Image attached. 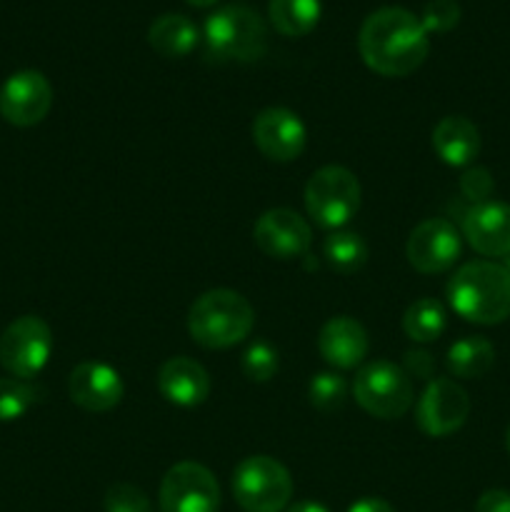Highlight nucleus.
<instances>
[{"label": "nucleus", "mask_w": 510, "mask_h": 512, "mask_svg": "<svg viewBox=\"0 0 510 512\" xmlns=\"http://www.w3.org/2000/svg\"><path fill=\"white\" fill-rule=\"evenodd\" d=\"M358 50L363 63L383 78H405L425 63L430 38L418 15L405 8H380L360 25Z\"/></svg>", "instance_id": "obj_1"}, {"label": "nucleus", "mask_w": 510, "mask_h": 512, "mask_svg": "<svg viewBox=\"0 0 510 512\" xmlns=\"http://www.w3.org/2000/svg\"><path fill=\"white\" fill-rule=\"evenodd\" d=\"M448 303L468 323H505L510 318V270L490 260L460 265L448 283Z\"/></svg>", "instance_id": "obj_2"}, {"label": "nucleus", "mask_w": 510, "mask_h": 512, "mask_svg": "<svg viewBox=\"0 0 510 512\" xmlns=\"http://www.w3.org/2000/svg\"><path fill=\"white\" fill-rule=\"evenodd\" d=\"M253 325V305L235 290H208L190 305L188 333L195 343L208 350H225L243 343Z\"/></svg>", "instance_id": "obj_3"}, {"label": "nucleus", "mask_w": 510, "mask_h": 512, "mask_svg": "<svg viewBox=\"0 0 510 512\" xmlns=\"http://www.w3.org/2000/svg\"><path fill=\"white\" fill-rule=\"evenodd\" d=\"M203 35L208 58L218 63H253L268 48L265 20L243 3L223 5L210 13Z\"/></svg>", "instance_id": "obj_4"}, {"label": "nucleus", "mask_w": 510, "mask_h": 512, "mask_svg": "<svg viewBox=\"0 0 510 512\" xmlns=\"http://www.w3.org/2000/svg\"><path fill=\"white\" fill-rule=\"evenodd\" d=\"M360 183L343 165H325L310 175L305 185V210L315 225L340 230L360 210Z\"/></svg>", "instance_id": "obj_5"}, {"label": "nucleus", "mask_w": 510, "mask_h": 512, "mask_svg": "<svg viewBox=\"0 0 510 512\" xmlns=\"http://www.w3.org/2000/svg\"><path fill=\"white\" fill-rule=\"evenodd\" d=\"M233 495L245 512H283L293 498V478L280 460L250 455L233 470Z\"/></svg>", "instance_id": "obj_6"}, {"label": "nucleus", "mask_w": 510, "mask_h": 512, "mask_svg": "<svg viewBox=\"0 0 510 512\" xmlns=\"http://www.w3.org/2000/svg\"><path fill=\"white\" fill-rule=\"evenodd\" d=\"M355 403L378 420H398L413 405V380L390 360L363 365L353 380Z\"/></svg>", "instance_id": "obj_7"}, {"label": "nucleus", "mask_w": 510, "mask_h": 512, "mask_svg": "<svg viewBox=\"0 0 510 512\" xmlns=\"http://www.w3.org/2000/svg\"><path fill=\"white\" fill-rule=\"evenodd\" d=\"M53 353V333L38 315L13 320L0 335V365L13 378L30 380L48 365Z\"/></svg>", "instance_id": "obj_8"}, {"label": "nucleus", "mask_w": 510, "mask_h": 512, "mask_svg": "<svg viewBox=\"0 0 510 512\" xmlns=\"http://www.w3.org/2000/svg\"><path fill=\"white\" fill-rule=\"evenodd\" d=\"M158 505L160 512H218L220 485L205 465L183 460L165 473Z\"/></svg>", "instance_id": "obj_9"}, {"label": "nucleus", "mask_w": 510, "mask_h": 512, "mask_svg": "<svg viewBox=\"0 0 510 512\" xmlns=\"http://www.w3.org/2000/svg\"><path fill=\"white\" fill-rule=\"evenodd\" d=\"M470 415V398L455 380L433 378L415 405V423L428 438L458 433Z\"/></svg>", "instance_id": "obj_10"}, {"label": "nucleus", "mask_w": 510, "mask_h": 512, "mask_svg": "<svg viewBox=\"0 0 510 512\" xmlns=\"http://www.w3.org/2000/svg\"><path fill=\"white\" fill-rule=\"evenodd\" d=\"M53 108V88L38 70H18L0 88V115L15 128L43 123Z\"/></svg>", "instance_id": "obj_11"}, {"label": "nucleus", "mask_w": 510, "mask_h": 512, "mask_svg": "<svg viewBox=\"0 0 510 512\" xmlns=\"http://www.w3.org/2000/svg\"><path fill=\"white\" fill-rule=\"evenodd\" d=\"M463 250L458 228L445 218H428L410 233L405 255L418 273L435 275L453 268Z\"/></svg>", "instance_id": "obj_12"}, {"label": "nucleus", "mask_w": 510, "mask_h": 512, "mask_svg": "<svg viewBox=\"0 0 510 512\" xmlns=\"http://www.w3.org/2000/svg\"><path fill=\"white\" fill-rule=\"evenodd\" d=\"M253 240L273 260L305 258L313 243V230L308 220L288 208L265 210L253 228Z\"/></svg>", "instance_id": "obj_13"}, {"label": "nucleus", "mask_w": 510, "mask_h": 512, "mask_svg": "<svg viewBox=\"0 0 510 512\" xmlns=\"http://www.w3.org/2000/svg\"><path fill=\"white\" fill-rule=\"evenodd\" d=\"M253 143L273 163H293L303 155L308 130L288 108H265L253 120Z\"/></svg>", "instance_id": "obj_14"}, {"label": "nucleus", "mask_w": 510, "mask_h": 512, "mask_svg": "<svg viewBox=\"0 0 510 512\" xmlns=\"http://www.w3.org/2000/svg\"><path fill=\"white\" fill-rule=\"evenodd\" d=\"M123 393L125 385L118 370L98 360L75 365L68 378L70 400L88 413H108L118 408Z\"/></svg>", "instance_id": "obj_15"}, {"label": "nucleus", "mask_w": 510, "mask_h": 512, "mask_svg": "<svg viewBox=\"0 0 510 512\" xmlns=\"http://www.w3.org/2000/svg\"><path fill=\"white\" fill-rule=\"evenodd\" d=\"M463 235L475 253L485 258L510 255V205L485 200L463 215Z\"/></svg>", "instance_id": "obj_16"}, {"label": "nucleus", "mask_w": 510, "mask_h": 512, "mask_svg": "<svg viewBox=\"0 0 510 512\" xmlns=\"http://www.w3.org/2000/svg\"><path fill=\"white\" fill-rule=\"evenodd\" d=\"M158 390L168 403L178 408L203 405L210 395V375L198 360L188 355L168 358L158 370Z\"/></svg>", "instance_id": "obj_17"}, {"label": "nucleus", "mask_w": 510, "mask_h": 512, "mask_svg": "<svg viewBox=\"0 0 510 512\" xmlns=\"http://www.w3.org/2000/svg\"><path fill=\"white\" fill-rule=\"evenodd\" d=\"M318 350L330 368L353 370L368 355V333L350 315H335L320 328Z\"/></svg>", "instance_id": "obj_18"}, {"label": "nucleus", "mask_w": 510, "mask_h": 512, "mask_svg": "<svg viewBox=\"0 0 510 512\" xmlns=\"http://www.w3.org/2000/svg\"><path fill=\"white\" fill-rule=\"evenodd\" d=\"M433 150L450 168H468L480 155V130L463 115H448L433 128Z\"/></svg>", "instance_id": "obj_19"}, {"label": "nucleus", "mask_w": 510, "mask_h": 512, "mask_svg": "<svg viewBox=\"0 0 510 512\" xmlns=\"http://www.w3.org/2000/svg\"><path fill=\"white\" fill-rule=\"evenodd\" d=\"M200 33L185 15L165 13L155 18L148 28V43L163 58H185L198 45Z\"/></svg>", "instance_id": "obj_20"}, {"label": "nucleus", "mask_w": 510, "mask_h": 512, "mask_svg": "<svg viewBox=\"0 0 510 512\" xmlns=\"http://www.w3.org/2000/svg\"><path fill=\"white\" fill-rule=\"evenodd\" d=\"M445 365H448V373L455 375V378L478 380L493 370L495 348L490 340L480 338V335H468V338L450 345Z\"/></svg>", "instance_id": "obj_21"}, {"label": "nucleus", "mask_w": 510, "mask_h": 512, "mask_svg": "<svg viewBox=\"0 0 510 512\" xmlns=\"http://www.w3.org/2000/svg\"><path fill=\"white\" fill-rule=\"evenodd\" d=\"M268 15L280 35L303 38L320 23V0H270Z\"/></svg>", "instance_id": "obj_22"}, {"label": "nucleus", "mask_w": 510, "mask_h": 512, "mask_svg": "<svg viewBox=\"0 0 510 512\" xmlns=\"http://www.w3.org/2000/svg\"><path fill=\"white\" fill-rule=\"evenodd\" d=\"M445 308L433 298L415 300L403 315V330L415 343H433L445 333Z\"/></svg>", "instance_id": "obj_23"}, {"label": "nucleus", "mask_w": 510, "mask_h": 512, "mask_svg": "<svg viewBox=\"0 0 510 512\" xmlns=\"http://www.w3.org/2000/svg\"><path fill=\"white\" fill-rule=\"evenodd\" d=\"M323 258L328 265L338 273L350 275L358 273L365 263H368V245L358 233H345V230H335L325 238L323 243Z\"/></svg>", "instance_id": "obj_24"}, {"label": "nucleus", "mask_w": 510, "mask_h": 512, "mask_svg": "<svg viewBox=\"0 0 510 512\" xmlns=\"http://www.w3.org/2000/svg\"><path fill=\"white\" fill-rule=\"evenodd\" d=\"M40 390L20 378H0V423L20 420L35 403Z\"/></svg>", "instance_id": "obj_25"}, {"label": "nucleus", "mask_w": 510, "mask_h": 512, "mask_svg": "<svg viewBox=\"0 0 510 512\" xmlns=\"http://www.w3.org/2000/svg\"><path fill=\"white\" fill-rule=\"evenodd\" d=\"M308 398L310 405L320 413H335L343 408L345 398H348V383L338 373H318L310 378Z\"/></svg>", "instance_id": "obj_26"}, {"label": "nucleus", "mask_w": 510, "mask_h": 512, "mask_svg": "<svg viewBox=\"0 0 510 512\" xmlns=\"http://www.w3.org/2000/svg\"><path fill=\"white\" fill-rule=\"evenodd\" d=\"M240 368H243L245 378L253 380V383H268L278 373V350L258 340L243 353Z\"/></svg>", "instance_id": "obj_27"}, {"label": "nucleus", "mask_w": 510, "mask_h": 512, "mask_svg": "<svg viewBox=\"0 0 510 512\" xmlns=\"http://www.w3.org/2000/svg\"><path fill=\"white\" fill-rule=\"evenodd\" d=\"M103 508L105 512H153L148 495L130 483H118L108 488Z\"/></svg>", "instance_id": "obj_28"}, {"label": "nucleus", "mask_w": 510, "mask_h": 512, "mask_svg": "<svg viewBox=\"0 0 510 512\" xmlns=\"http://www.w3.org/2000/svg\"><path fill=\"white\" fill-rule=\"evenodd\" d=\"M425 33H448L460 23V5L455 0H430L420 15Z\"/></svg>", "instance_id": "obj_29"}, {"label": "nucleus", "mask_w": 510, "mask_h": 512, "mask_svg": "<svg viewBox=\"0 0 510 512\" xmlns=\"http://www.w3.org/2000/svg\"><path fill=\"white\" fill-rule=\"evenodd\" d=\"M493 175L485 168H470L468 173L460 178V193H463L465 200H470L473 205L485 203L493 195Z\"/></svg>", "instance_id": "obj_30"}, {"label": "nucleus", "mask_w": 510, "mask_h": 512, "mask_svg": "<svg viewBox=\"0 0 510 512\" xmlns=\"http://www.w3.org/2000/svg\"><path fill=\"white\" fill-rule=\"evenodd\" d=\"M400 368L408 373L410 380H433L435 375V360L428 350H408Z\"/></svg>", "instance_id": "obj_31"}, {"label": "nucleus", "mask_w": 510, "mask_h": 512, "mask_svg": "<svg viewBox=\"0 0 510 512\" xmlns=\"http://www.w3.org/2000/svg\"><path fill=\"white\" fill-rule=\"evenodd\" d=\"M475 512H510V493L508 490H485L475 503Z\"/></svg>", "instance_id": "obj_32"}, {"label": "nucleus", "mask_w": 510, "mask_h": 512, "mask_svg": "<svg viewBox=\"0 0 510 512\" xmlns=\"http://www.w3.org/2000/svg\"><path fill=\"white\" fill-rule=\"evenodd\" d=\"M348 512H395V510L393 505L385 503V500L380 498H363L358 500V503L350 505Z\"/></svg>", "instance_id": "obj_33"}, {"label": "nucleus", "mask_w": 510, "mask_h": 512, "mask_svg": "<svg viewBox=\"0 0 510 512\" xmlns=\"http://www.w3.org/2000/svg\"><path fill=\"white\" fill-rule=\"evenodd\" d=\"M288 512H330L325 505L320 503H313V500H303V503H295L290 505Z\"/></svg>", "instance_id": "obj_34"}, {"label": "nucleus", "mask_w": 510, "mask_h": 512, "mask_svg": "<svg viewBox=\"0 0 510 512\" xmlns=\"http://www.w3.org/2000/svg\"><path fill=\"white\" fill-rule=\"evenodd\" d=\"M185 3L195 5V8H210V5H215L218 0H185Z\"/></svg>", "instance_id": "obj_35"}, {"label": "nucleus", "mask_w": 510, "mask_h": 512, "mask_svg": "<svg viewBox=\"0 0 510 512\" xmlns=\"http://www.w3.org/2000/svg\"><path fill=\"white\" fill-rule=\"evenodd\" d=\"M505 448H508V453H510V428H508V433H505Z\"/></svg>", "instance_id": "obj_36"}, {"label": "nucleus", "mask_w": 510, "mask_h": 512, "mask_svg": "<svg viewBox=\"0 0 510 512\" xmlns=\"http://www.w3.org/2000/svg\"><path fill=\"white\" fill-rule=\"evenodd\" d=\"M505 268L510 270V255H505Z\"/></svg>", "instance_id": "obj_37"}]
</instances>
